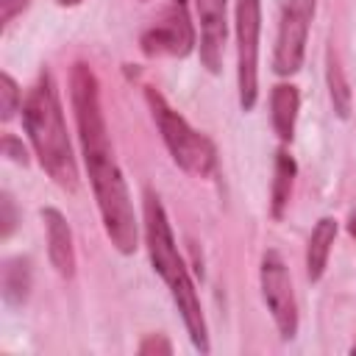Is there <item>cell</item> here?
Listing matches in <instances>:
<instances>
[{"label": "cell", "instance_id": "obj_1", "mask_svg": "<svg viewBox=\"0 0 356 356\" xmlns=\"http://www.w3.org/2000/svg\"><path fill=\"white\" fill-rule=\"evenodd\" d=\"M70 100H72V114L78 125L83 164L92 181V192L97 200L106 236L120 253L128 256L139 248V222H136L128 184L122 178V170L114 159V147L108 139L97 75L83 61L72 64L70 70Z\"/></svg>", "mask_w": 356, "mask_h": 356}, {"label": "cell", "instance_id": "obj_2", "mask_svg": "<svg viewBox=\"0 0 356 356\" xmlns=\"http://www.w3.org/2000/svg\"><path fill=\"white\" fill-rule=\"evenodd\" d=\"M145 245H147V256H150L153 270L161 275V281L170 289V298H172V303H175V309L184 320L189 342L195 345V350L209 353L211 350L209 325H206V317H203L200 298H197L195 284L189 278V270H186V264L178 253L167 211H164V206H161V200L153 189L145 192Z\"/></svg>", "mask_w": 356, "mask_h": 356}, {"label": "cell", "instance_id": "obj_3", "mask_svg": "<svg viewBox=\"0 0 356 356\" xmlns=\"http://www.w3.org/2000/svg\"><path fill=\"white\" fill-rule=\"evenodd\" d=\"M22 128L42 170L67 192L78 189V164L67 136V122L50 70H42L22 100Z\"/></svg>", "mask_w": 356, "mask_h": 356}, {"label": "cell", "instance_id": "obj_4", "mask_svg": "<svg viewBox=\"0 0 356 356\" xmlns=\"http://www.w3.org/2000/svg\"><path fill=\"white\" fill-rule=\"evenodd\" d=\"M145 100L150 106V114H153V122L172 156V161L195 175V178H211L217 172V150H214V142L195 131L167 100L161 92H156L153 86L145 89Z\"/></svg>", "mask_w": 356, "mask_h": 356}, {"label": "cell", "instance_id": "obj_5", "mask_svg": "<svg viewBox=\"0 0 356 356\" xmlns=\"http://www.w3.org/2000/svg\"><path fill=\"white\" fill-rule=\"evenodd\" d=\"M236 83L242 111H253L259 100V33H261V0H236Z\"/></svg>", "mask_w": 356, "mask_h": 356}, {"label": "cell", "instance_id": "obj_6", "mask_svg": "<svg viewBox=\"0 0 356 356\" xmlns=\"http://www.w3.org/2000/svg\"><path fill=\"white\" fill-rule=\"evenodd\" d=\"M139 47L147 58L170 56V58H184L195 50V25L189 17L186 0H170L167 8L161 11L153 25H147L139 36Z\"/></svg>", "mask_w": 356, "mask_h": 356}, {"label": "cell", "instance_id": "obj_7", "mask_svg": "<svg viewBox=\"0 0 356 356\" xmlns=\"http://www.w3.org/2000/svg\"><path fill=\"white\" fill-rule=\"evenodd\" d=\"M259 281H261L264 306H267L281 339H295L298 337V300H295V292H292L289 270H286L278 250L270 248V250L261 253Z\"/></svg>", "mask_w": 356, "mask_h": 356}, {"label": "cell", "instance_id": "obj_8", "mask_svg": "<svg viewBox=\"0 0 356 356\" xmlns=\"http://www.w3.org/2000/svg\"><path fill=\"white\" fill-rule=\"evenodd\" d=\"M312 17H314V0H284L281 3L278 36H275V50H273V70L278 75H295L303 67Z\"/></svg>", "mask_w": 356, "mask_h": 356}, {"label": "cell", "instance_id": "obj_9", "mask_svg": "<svg viewBox=\"0 0 356 356\" xmlns=\"http://www.w3.org/2000/svg\"><path fill=\"white\" fill-rule=\"evenodd\" d=\"M200 25V61L209 72H220L228 39V0H195Z\"/></svg>", "mask_w": 356, "mask_h": 356}, {"label": "cell", "instance_id": "obj_10", "mask_svg": "<svg viewBox=\"0 0 356 356\" xmlns=\"http://www.w3.org/2000/svg\"><path fill=\"white\" fill-rule=\"evenodd\" d=\"M42 220H44V234H47V256L53 270L61 278H72L75 275V245H72V228L67 222V217L47 206L42 209Z\"/></svg>", "mask_w": 356, "mask_h": 356}, {"label": "cell", "instance_id": "obj_11", "mask_svg": "<svg viewBox=\"0 0 356 356\" xmlns=\"http://www.w3.org/2000/svg\"><path fill=\"white\" fill-rule=\"evenodd\" d=\"M298 108H300V95L292 83L273 86V92H270V120H273V131L281 142H292L295 122H298Z\"/></svg>", "mask_w": 356, "mask_h": 356}, {"label": "cell", "instance_id": "obj_12", "mask_svg": "<svg viewBox=\"0 0 356 356\" xmlns=\"http://www.w3.org/2000/svg\"><path fill=\"white\" fill-rule=\"evenodd\" d=\"M334 239H337V220L334 217H320L314 222L309 245H306V275H309L312 284L323 278V273L328 267V256H331Z\"/></svg>", "mask_w": 356, "mask_h": 356}, {"label": "cell", "instance_id": "obj_13", "mask_svg": "<svg viewBox=\"0 0 356 356\" xmlns=\"http://www.w3.org/2000/svg\"><path fill=\"white\" fill-rule=\"evenodd\" d=\"M295 175H298V164L286 150L275 153V170H273V186H270V211L275 220H281L284 209L289 206L292 197V186H295Z\"/></svg>", "mask_w": 356, "mask_h": 356}, {"label": "cell", "instance_id": "obj_14", "mask_svg": "<svg viewBox=\"0 0 356 356\" xmlns=\"http://www.w3.org/2000/svg\"><path fill=\"white\" fill-rule=\"evenodd\" d=\"M31 295V261L25 256L6 259L3 264V300L8 306H22Z\"/></svg>", "mask_w": 356, "mask_h": 356}, {"label": "cell", "instance_id": "obj_15", "mask_svg": "<svg viewBox=\"0 0 356 356\" xmlns=\"http://www.w3.org/2000/svg\"><path fill=\"white\" fill-rule=\"evenodd\" d=\"M328 86H331V100H334V111L339 117L350 114V89L348 81L342 75V67L337 64V58L328 53Z\"/></svg>", "mask_w": 356, "mask_h": 356}, {"label": "cell", "instance_id": "obj_16", "mask_svg": "<svg viewBox=\"0 0 356 356\" xmlns=\"http://www.w3.org/2000/svg\"><path fill=\"white\" fill-rule=\"evenodd\" d=\"M17 108H19V86L8 72H3L0 75V120L8 122L17 114Z\"/></svg>", "mask_w": 356, "mask_h": 356}, {"label": "cell", "instance_id": "obj_17", "mask_svg": "<svg viewBox=\"0 0 356 356\" xmlns=\"http://www.w3.org/2000/svg\"><path fill=\"white\" fill-rule=\"evenodd\" d=\"M0 211H3V220H0L3 222V231H0V236L8 239L14 234V228H17V209H14V200H11L8 192L0 195Z\"/></svg>", "mask_w": 356, "mask_h": 356}, {"label": "cell", "instance_id": "obj_18", "mask_svg": "<svg viewBox=\"0 0 356 356\" xmlns=\"http://www.w3.org/2000/svg\"><path fill=\"white\" fill-rule=\"evenodd\" d=\"M139 353H142V356H150V353H164V356H170V353H172V345H170V339H167L164 334H150V337H145V339L139 342Z\"/></svg>", "mask_w": 356, "mask_h": 356}, {"label": "cell", "instance_id": "obj_19", "mask_svg": "<svg viewBox=\"0 0 356 356\" xmlns=\"http://www.w3.org/2000/svg\"><path fill=\"white\" fill-rule=\"evenodd\" d=\"M3 153H6L11 161H17V164H25V161H28V153H25L22 142H19L17 136H11V134L3 136Z\"/></svg>", "mask_w": 356, "mask_h": 356}, {"label": "cell", "instance_id": "obj_20", "mask_svg": "<svg viewBox=\"0 0 356 356\" xmlns=\"http://www.w3.org/2000/svg\"><path fill=\"white\" fill-rule=\"evenodd\" d=\"M31 0H0V19H3V25L8 28L11 22H14V17L28 6Z\"/></svg>", "mask_w": 356, "mask_h": 356}, {"label": "cell", "instance_id": "obj_21", "mask_svg": "<svg viewBox=\"0 0 356 356\" xmlns=\"http://www.w3.org/2000/svg\"><path fill=\"white\" fill-rule=\"evenodd\" d=\"M348 234H350V236H356V211L348 217Z\"/></svg>", "mask_w": 356, "mask_h": 356}, {"label": "cell", "instance_id": "obj_22", "mask_svg": "<svg viewBox=\"0 0 356 356\" xmlns=\"http://www.w3.org/2000/svg\"><path fill=\"white\" fill-rule=\"evenodd\" d=\"M58 6H64V8H70V6H81L83 0H56Z\"/></svg>", "mask_w": 356, "mask_h": 356}, {"label": "cell", "instance_id": "obj_23", "mask_svg": "<svg viewBox=\"0 0 356 356\" xmlns=\"http://www.w3.org/2000/svg\"><path fill=\"white\" fill-rule=\"evenodd\" d=\"M350 353H356V342H353V348H350Z\"/></svg>", "mask_w": 356, "mask_h": 356}]
</instances>
